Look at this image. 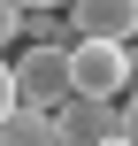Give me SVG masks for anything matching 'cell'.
Masks as SVG:
<instances>
[{
	"label": "cell",
	"instance_id": "30bf717a",
	"mask_svg": "<svg viewBox=\"0 0 138 146\" xmlns=\"http://www.w3.org/2000/svg\"><path fill=\"white\" fill-rule=\"evenodd\" d=\"M131 38H138V31H131ZM131 69H138V54H131Z\"/></svg>",
	"mask_w": 138,
	"mask_h": 146
},
{
	"label": "cell",
	"instance_id": "8992f818",
	"mask_svg": "<svg viewBox=\"0 0 138 146\" xmlns=\"http://www.w3.org/2000/svg\"><path fill=\"white\" fill-rule=\"evenodd\" d=\"M138 85V77H131ZM115 123H123V146H138V100H123V108H115Z\"/></svg>",
	"mask_w": 138,
	"mask_h": 146
},
{
	"label": "cell",
	"instance_id": "ba28073f",
	"mask_svg": "<svg viewBox=\"0 0 138 146\" xmlns=\"http://www.w3.org/2000/svg\"><path fill=\"white\" fill-rule=\"evenodd\" d=\"M8 108H15V69L0 62V115H8Z\"/></svg>",
	"mask_w": 138,
	"mask_h": 146
},
{
	"label": "cell",
	"instance_id": "6da1fadb",
	"mask_svg": "<svg viewBox=\"0 0 138 146\" xmlns=\"http://www.w3.org/2000/svg\"><path fill=\"white\" fill-rule=\"evenodd\" d=\"M131 38H77L69 46V85L77 92H100V100H115V92H131Z\"/></svg>",
	"mask_w": 138,
	"mask_h": 146
},
{
	"label": "cell",
	"instance_id": "9c48e42d",
	"mask_svg": "<svg viewBox=\"0 0 138 146\" xmlns=\"http://www.w3.org/2000/svg\"><path fill=\"white\" fill-rule=\"evenodd\" d=\"M15 8H23V15H31V8H61V0H15Z\"/></svg>",
	"mask_w": 138,
	"mask_h": 146
},
{
	"label": "cell",
	"instance_id": "7a4b0ae2",
	"mask_svg": "<svg viewBox=\"0 0 138 146\" xmlns=\"http://www.w3.org/2000/svg\"><path fill=\"white\" fill-rule=\"evenodd\" d=\"M77 85H69V46L61 38H38V46H23V62H15V100H31V108H61Z\"/></svg>",
	"mask_w": 138,
	"mask_h": 146
},
{
	"label": "cell",
	"instance_id": "277c9868",
	"mask_svg": "<svg viewBox=\"0 0 138 146\" xmlns=\"http://www.w3.org/2000/svg\"><path fill=\"white\" fill-rule=\"evenodd\" d=\"M77 15V38H131L138 31V0H61Z\"/></svg>",
	"mask_w": 138,
	"mask_h": 146
},
{
	"label": "cell",
	"instance_id": "5b68a950",
	"mask_svg": "<svg viewBox=\"0 0 138 146\" xmlns=\"http://www.w3.org/2000/svg\"><path fill=\"white\" fill-rule=\"evenodd\" d=\"M0 146H61V131H54V108H31V100H15V108L0 115Z\"/></svg>",
	"mask_w": 138,
	"mask_h": 146
},
{
	"label": "cell",
	"instance_id": "52a82bcc",
	"mask_svg": "<svg viewBox=\"0 0 138 146\" xmlns=\"http://www.w3.org/2000/svg\"><path fill=\"white\" fill-rule=\"evenodd\" d=\"M15 23H23V8H15V0H0V46L15 38Z\"/></svg>",
	"mask_w": 138,
	"mask_h": 146
},
{
	"label": "cell",
	"instance_id": "3957f363",
	"mask_svg": "<svg viewBox=\"0 0 138 146\" xmlns=\"http://www.w3.org/2000/svg\"><path fill=\"white\" fill-rule=\"evenodd\" d=\"M54 131H61V146H115L123 139L115 100H100V92H69V100L54 108Z\"/></svg>",
	"mask_w": 138,
	"mask_h": 146
}]
</instances>
